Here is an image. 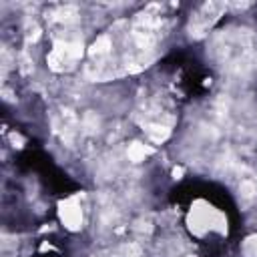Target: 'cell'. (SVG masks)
Returning <instances> with one entry per match:
<instances>
[{
	"mask_svg": "<svg viewBox=\"0 0 257 257\" xmlns=\"http://www.w3.org/2000/svg\"><path fill=\"white\" fill-rule=\"evenodd\" d=\"M58 215H60V221L64 223V227L70 229V231H76L82 223V211H80V205L74 199H66L64 203H60Z\"/></svg>",
	"mask_w": 257,
	"mask_h": 257,
	"instance_id": "obj_2",
	"label": "cell"
},
{
	"mask_svg": "<svg viewBox=\"0 0 257 257\" xmlns=\"http://www.w3.org/2000/svg\"><path fill=\"white\" fill-rule=\"evenodd\" d=\"M243 253L247 257H257V235H251L243 243Z\"/></svg>",
	"mask_w": 257,
	"mask_h": 257,
	"instance_id": "obj_4",
	"label": "cell"
},
{
	"mask_svg": "<svg viewBox=\"0 0 257 257\" xmlns=\"http://www.w3.org/2000/svg\"><path fill=\"white\" fill-rule=\"evenodd\" d=\"M189 225L195 235H203L207 231H225V217L207 203H197L191 209Z\"/></svg>",
	"mask_w": 257,
	"mask_h": 257,
	"instance_id": "obj_1",
	"label": "cell"
},
{
	"mask_svg": "<svg viewBox=\"0 0 257 257\" xmlns=\"http://www.w3.org/2000/svg\"><path fill=\"white\" fill-rule=\"evenodd\" d=\"M126 153H128V159H131V161L139 163V161H143V159L151 153V149H149V147H145L143 143H133V145L128 147V151H126Z\"/></svg>",
	"mask_w": 257,
	"mask_h": 257,
	"instance_id": "obj_3",
	"label": "cell"
}]
</instances>
